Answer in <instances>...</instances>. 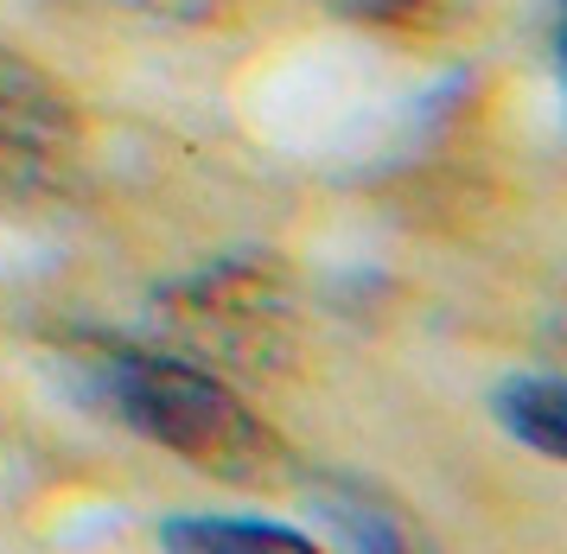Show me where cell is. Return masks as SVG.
Segmentation results:
<instances>
[{
  "instance_id": "1",
  "label": "cell",
  "mask_w": 567,
  "mask_h": 554,
  "mask_svg": "<svg viewBox=\"0 0 567 554\" xmlns=\"http://www.w3.org/2000/svg\"><path fill=\"white\" fill-rule=\"evenodd\" d=\"M83 382L128 433L192 459L198 472H217L230 484H256L281 465V440L268 433V421L236 396L230 382H217L198 363L109 345V351L83 363Z\"/></svg>"
},
{
  "instance_id": "2",
  "label": "cell",
  "mask_w": 567,
  "mask_h": 554,
  "mask_svg": "<svg viewBox=\"0 0 567 554\" xmlns=\"http://www.w3.org/2000/svg\"><path fill=\"white\" fill-rule=\"evenodd\" d=\"M166 326L185 345L210 351L217 363H249L275 370L293 357V312H287V275L268 255H230L198 275L173 280L159 294Z\"/></svg>"
},
{
  "instance_id": "3",
  "label": "cell",
  "mask_w": 567,
  "mask_h": 554,
  "mask_svg": "<svg viewBox=\"0 0 567 554\" xmlns=\"http://www.w3.org/2000/svg\"><path fill=\"white\" fill-rule=\"evenodd\" d=\"M159 548L166 554H326L307 530L256 523V516H166Z\"/></svg>"
},
{
  "instance_id": "4",
  "label": "cell",
  "mask_w": 567,
  "mask_h": 554,
  "mask_svg": "<svg viewBox=\"0 0 567 554\" xmlns=\"http://www.w3.org/2000/svg\"><path fill=\"white\" fill-rule=\"evenodd\" d=\"M497 421L529 453H542V459L567 453V389L555 377H511L497 389Z\"/></svg>"
},
{
  "instance_id": "5",
  "label": "cell",
  "mask_w": 567,
  "mask_h": 554,
  "mask_svg": "<svg viewBox=\"0 0 567 554\" xmlns=\"http://www.w3.org/2000/svg\"><path fill=\"white\" fill-rule=\"evenodd\" d=\"M58 127H39L27 115L0 109V204H27L39 198L58 173Z\"/></svg>"
},
{
  "instance_id": "6",
  "label": "cell",
  "mask_w": 567,
  "mask_h": 554,
  "mask_svg": "<svg viewBox=\"0 0 567 554\" xmlns=\"http://www.w3.org/2000/svg\"><path fill=\"white\" fill-rule=\"evenodd\" d=\"M0 109L7 115H27V122L39 127H58V134H71V115H64V96H58L45 76L32 71V64H20V58H7L0 51Z\"/></svg>"
},
{
  "instance_id": "7",
  "label": "cell",
  "mask_w": 567,
  "mask_h": 554,
  "mask_svg": "<svg viewBox=\"0 0 567 554\" xmlns=\"http://www.w3.org/2000/svg\"><path fill=\"white\" fill-rule=\"evenodd\" d=\"M358 20H409V13H421L427 0H344Z\"/></svg>"
}]
</instances>
